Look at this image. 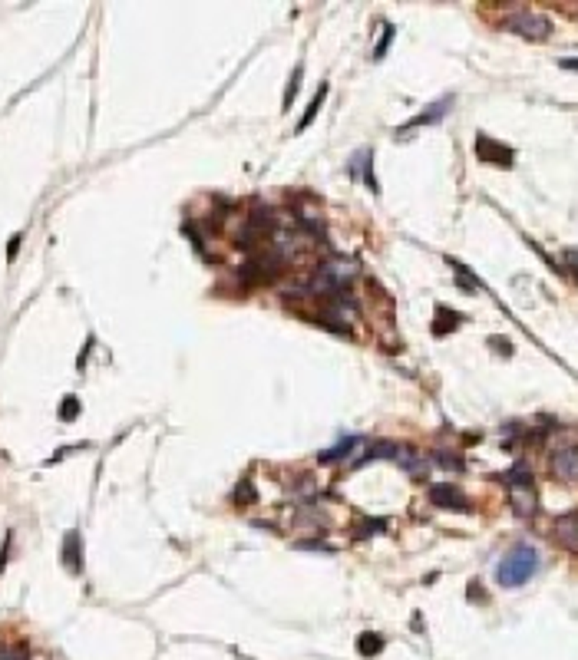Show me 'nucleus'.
<instances>
[{"mask_svg":"<svg viewBox=\"0 0 578 660\" xmlns=\"http://www.w3.org/2000/svg\"><path fill=\"white\" fill-rule=\"evenodd\" d=\"M506 30H512V34L525 36V40H545V36L552 34V24L545 20V17H539V13H512V17H506Z\"/></svg>","mask_w":578,"mask_h":660,"instance_id":"f03ea898","label":"nucleus"},{"mask_svg":"<svg viewBox=\"0 0 578 660\" xmlns=\"http://www.w3.org/2000/svg\"><path fill=\"white\" fill-rule=\"evenodd\" d=\"M555 542L568 552H578V512H565L555 519Z\"/></svg>","mask_w":578,"mask_h":660,"instance_id":"423d86ee","label":"nucleus"},{"mask_svg":"<svg viewBox=\"0 0 578 660\" xmlns=\"http://www.w3.org/2000/svg\"><path fill=\"white\" fill-rule=\"evenodd\" d=\"M539 571V552L532 545H516L496 568V581L502 588H519Z\"/></svg>","mask_w":578,"mask_h":660,"instance_id":"f257e3e1","label":"nucleus"},{"mask_svg":"<svg viewBox=\"0 0 578 660\" xmlns=\"http://www.w3.org/2000/svg\"><path fill=\"white\" fill-rule=\"evenodd\" d=\"M357 165H364V172H370V152H357ZM367 188H373L377 192V182L367 175Z\"/></svg>","mask_w":578,"mask_h":660,"instance_id":"b1692460","label":"nucleus"},{"mask_svg":"<svg viewBox=\"0 0 578 660\" xmlns=\"http://www.w3.org/2000/svg\"><path fill=\"white\" fill-rule=\"evenodd\" d=\"M509 498H512V512L519 515V519H532L535 515V492H532V486L525 489H509Z\"/></svg>","mask_w":578,"mask_h":660,"instance_id":"6e6552de","label":"nucleus"},{"mask_svg":"<svg viewBox=\"0 0 578 660\" xmlns=\"http://www.w3.org/2000/svg\"><path fill=\"white\" fill-rule=\"evenodd\" d=\"M393 459L404 465L406 472L413 475V479H423L427 475V469H429V463L420 456V452L413 449V446H397V452H393Z\"/></svg>","mask_w":578,"mask_h":660,"instance_id":"0eeeda50","label":"nucleus"},{"mask_svg":"<svg viewBox=\"0 0 578 660\" xmlns=\"http://www.w3.org/2000/svg\"><path fill=\"white\" fill-rule=\"evenodd\" d=\"M357 650L364 654V657H377L383 650V637L380 634H360L357 637Z\"/></svg>","mask_w":578,"mask_h":660,"instance_id":"ddd939ff","label":"nucleus"},{"mask_svg":"<svg viewBox=\"0 0 578 660\" xmlns=\"http://www.w3.org/2000/svg\"><path fill=\"white\" fill-rule=\"evenodd\" d=\"M76 413H80V403H76L73 396H67V400L60 403V416H63V419H73Z\"/></svg>","mask_w":578,"mask_h":660,"instance_id":"6ab92c4d","label":"nucleus"},{"mask_svg":"<svg viewBox=\"0 0 578 660\" xmlns=\"http://www.w3.org/2000/svg\"><path fill=\"white\" fill-rule=\"evenodd\" d=\"M294 492H298V496H314V479H311V475H301V479H294Z\"/></svg>","mask_w":578,"mask_h":660,"instance_id":"aec40b11","label":"nucleus"},{"mask_svg":"<svg viewBox=\"0 0 578 660\" xmlns=\"http://www.w3.org/2000/svg\"><path fill=\"white\" fill-rule=\"evenodd\" d=\"M390 40H393V27H383V36H380V43H377V50H373V57L380 59L387 53V47H390Z\"/></svg>","mask_w":578,"mask_h":660,"instance_id":"412c9836","label":"nucleus"},{"mask_svg":"<svg viewBox=\"0 0 578 660\" xmlns=\"http://www.w3.org/2000/svg\"><path fill=\"white\" fill-rule=\"evenodd\" d=\"M429 502H433V505H439V509L469 512V498L462 496V489H456L453 482H439V486L429 489Z\"/></svg>","mask_w":578,"mask_h":660,"instance_id":"20e7f679","label":"nucleus"},{"mask_svg":"<svg viewBox=\"0 0 578 660\" xmlns=\"http://www.w3.org/2000/svg\"><path fill=\"white\" fill-rule=\"evenodd\" d=\"M436 314H439V317H446V321H436V324H433V334H450V330H456V327L462 324V317H460L456 311H446V307H439Z\"/></svg>","mask_w":578,"mask_h":660,"instance_id":"4468645a","label":"nucleus"},{"mask_svg":"<svg viewBox=\"0 0 578 660\" xmlns=\"http://www.w3.org/2000/svg\"><path fill=\"white\" fill-rule=\"evenodd\" d=\"M476 155H479L483 162L512 165V149L502 146V142H496V139H489V136H479V139H476Z\"/></svg>","mask_w":578,"mask_h":660,"instance_id":"39448f33","label":"nucleus"},{"mask_svg":"<svg viewBox=\"0 0 578 660\" xmlns=\"http://www.w3.org/2000/svg\"><path fill=\"white\" fill-rule=\"evenodd\" d=\"M357 446H360L357 436H350V440H340V442L334 446V449H327V452H324V456H321V463H340V459H347V456H350V452L357 449Z\"/></svg>","mask_w":578,"mask_h":660,"instance_id":"9b49d317","label":"nucleus"},{"mask_svg":"<svg viewBox=\"0 0 578 660\" xmlns=\"http://www.w3.org/2000/svg\"><path fill=\"white\" fill-rule=\"evenodd\" d=\"M383 528H387V521H383V519L364 521V525H360V528H357V538H367V535H373V532H383Z\"/></svg>","mask_w":578,"mask_h":660,"instance_id":"f3484780","label":"nucleus"},{"mask_svg":"<svg viewBox=\"0 0 578 660\" xmlns=\"http://www.w3.org/2000/svg\"><path fill=\"white\" fill-rule=\"evenodd\" d=\"M549 465H552L555 479H562V482H578V442L555 449L552 459H549Z\"/></svg>","mask_w":578,"mask_h":660,"instance_id":"7ed1b4c3","label":"nucleus"},{"mask_svg":"<svg viewBox=\"0 0 578 660\" xmlns=\"http://www.w3.org/2000/svg\"><path fill=\"white\" fill-rule=\"evenodd\" d=\"M324 96H327V86H321V90H317V99H314V103H311V109H308V113L301 116V122H298V132H304V129L311 126V119L317 116V106L324 103Z\"/></svg>","mask_w":578,"mask_h":660,"instance_id":"2eb2a0df","label":"nucleus"},{"mask_svg":"<svg viewBox=\"0 0 578 660\" xmlns=\"http://www.w3.org/2000/svg\"><path fill=\"white\" fill-rule=\"evenodd\" d=\"M436 463L446 465V469H462V459L460 456H450V452H436Z\"/></svg>","mask_w":578,"mask_h":660,"instance_id":"4be33fe9","label":"nucleus"},{"mask_svg":"<svg viewBox=\"0 0 578 660\" xmlns=\"http://www.w3.org/2000/svg\"><path fill=\"white\" fill-rule=\"evenodd\" d=\"M562 66L565 70H578V59H562Z\"/></svg>","mask_w":578,"mask_h":660,"instance_id":"a878e982","label":"nucleus"},{"mask_svg":"<svg viewBox=\"0 0 578 660\" xmlns=\"http://www.w3.org/2000/svg\"><path fill=\"white\" fill-rule=\"evenodd\" d=\"M568 261H572V265H575V278H578V251H568Z\"/></svg>","mask_w":578,"mask_h":660,"instance_id":"393cba45","label":"nucleus"},{"mask_svg":"<svg viewBox=\"0 0 578 660\" xmlns=\"http://www.w3.org/2000/svg\"><path fill=\"white\" fill-rule=\"evenodd\" d=\"M63 565H67L69 571H80V568H83V558H80V535H76V532L67 535V545H63Z\"/></svg>","mask_w":578,"mask_h":660,"instance_id":"9d476101","label":"nucleus"},{"mask_svg":"<svg viewBox=\"0 0 578 660\" xmlns=\"http://www.w3.org/2000/svg\"><path fill=\"white\" fill-rule=\"evenodd\" d=\"M254 498L258 496H254V489L248 486V482H242V486L235 489V502H238V505H248V502H254Z\"/></svg>","mask_w":578,"mask_h":660,"instance_id":"a211bd4d","label":"nucleus"},{"mask_svg":"<svg viewBox=\"0 0 578 660\" xmlns=\"http://www.w3.org/2000/svg\"><path fill=\"white\" fill-rule=\"evenodd\" d=\"M298 86H301V66L294 70V76H291V86H288V93H284V109H288V103L294 99V93H298Z\"/></svg>","mask_w":578,"mask_h":660,"instance_id":"5701e85b","label":"nucleus"},{"mask_svg":"<svg viewBox=\"0 0 578 660\" xmlns=\"http://www.w3.org/2000/svg\"><path fill=\"white\" fill-rule=\"evenodd\" d=\"M450 103H453V96H446V99H439V103H433V106L427 109V113H420V116H416L413 122H406L404 132H410V129H416V126H427V122H436L439 116H446V109H450Z\"/></svg>","mask_w":578,"mask_h":660,"instance_id":"1a4fd4ad","label":"nucleus"},{"mask_svg":"<svg viewBox=\"0 0 578 660\" xmlns=\"http://www.w3.org/2000/svg\"><path fill=\"white\" fill-rule=\"evenodd\" d=\"M0 660H27V647H23V644H11V647H0Z\"/></svg>","mask_w":578,"mask_h":660,"instance_id":"dca6fc26","label":"nucleus"},{"mask_svg":"<svg viewBox=\"0 0 578 660\" xmlns=\"http://www.w3.org/2000/svg\"><path fill=\"white\" fill-rule=\"evenodd\" d=\"M502 479H506L509 489H525V486H532V472H529V465H525V463L512 465V469H509Z\"/></svg>","mask_w":578,"mask_h":660,"instance_id":"f8f14e48","label":"nucleus"}]
</instances>
